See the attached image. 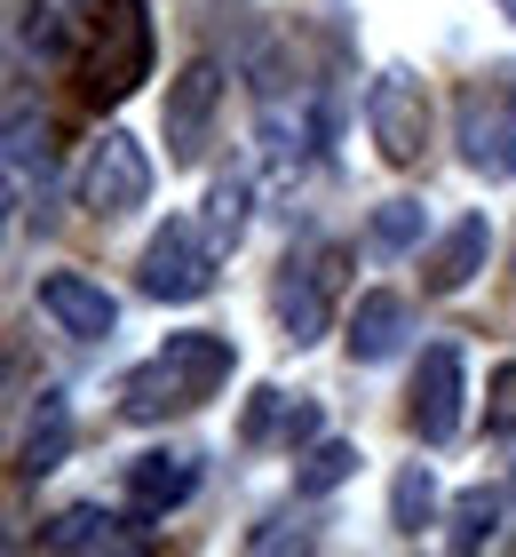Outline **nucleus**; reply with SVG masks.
I'll list each match as a JSON object with an SVG mask.
<instances>
[{"mask_svg": "<svg viewBox=\"0 0 516 557\" xmlns=\"http://www.w3.org/2000/svg\"><path fill=\"white\" fill-rule=\"evenodd\" d=\"M429 518H437V478H429V462H405L398 486H390V525L398 534H421Z\"/></svg>", "mask_w": 516, "mask_h": 557, "instance_id": "f3484780", "label": "nucleus"}, {"mask_svg": "<svg viewBox=\"0 0 516 557\" xmlns=\"http://www.w3.org/2000/svg\"><path fill=\"white\" fill-rule=\"evenodd\" d=\"M287 407H294L287 391H254V398H247V422H239V438H247V446H263L270 430H287Z\"/></svg>", "mask_w": 516, "mask_h": 557, "instance_id": "412c9836", "label": "nucleus"}, {"mask_svg": "<svg viewBox=\"0 0 516 557\" xmlns=\"http://www.w3.org/2000/svg\"><path fill=\"white\" fill-rule=\"evenodd\" d=\"M215 104H223V64L215 57H191L167 81V151H175V160H199L206 128H215Z\"/></svg>", "mask_w": 516, "mask_h": 557, "instance_id": "1a4fd4ad", "label": "nucleus"}, {"mask_svg": "<svg viewBox=\"0 0 516 557\" xmlns=\"http://www.w3.org/2000/svg\"><path fill=\"white\" fill-rule=\"evenodd\" d=\"M350 470H357V446H350V438H318V446L302 454L294 486H302V494H333V486H342Z\"/></svg>", "mask_w": 516, "mask_h": 557, "instance_id": "aec40b11", "label": "nucleus"}, {"mask_svg": "<svg viewBox=\"0 0 516 557\" xmlns=\"http://www.w3.org/2000/svg\"><path fill=\"white\" fill-rule=\"evenodd\" d=\"M342 271H350V247L333 239H310L287 256V271H278V326H287V343H318L333 326V302H342Z\"/></svg>", "mask_w": 516, "mask_h": 557, "instance_id": "7ed1b4c3", "label": "nucleus"}, {"mask_svg": "<svg viewBox=\"0 0 516 557\" xmlns=\"http://www.w3.org/2000/svg\"><path fill=\"white\" fill-rule=\"evenodd\" d=\"M484 430H516V359L493 367V391H484Z\"/></svg>", "mask_w": 516, "mask_h": 557, "instance_id": "5701e85b", "label": "nucleus"}, {"mask_svg": "<svg viewBox=\"0 0 516 557\" xmlns=\"http://www.w3.org/2000/svg\"><path fill=\"white\" fill-rule=\"evenodd\" d=\"M366 247H374V256H405V247H421V208H413V199H381L374 223H366Z\"/></svg>", "mask_w": 516, "mask_h": 557, "instance_id": "6ab92c4d", "label": "nucleus"}, {"mask_svg": "<svg viewBox=\"0 0 516 557\" xmlns=\"http://www.w3.org/2000/svg\"><path fill=\"white\" fill-rule=\"evenodd\" d=\"M40 311L64 326V335H80V343H103L112 335V319H119V302L96 287L88 271H48L40 278Z\"/></svg>", "mask_w": 516, "mask_h": 557, "instance_id": "9d476101", "label": "nucleus"}, {"mask_svg": "<svg viewBox=\"0 0 516 557\" xmlns=\"http://www.w3.org/2000/svg\"><path fill=\"white\" fill-rule=\"evenodd\" d=\"M206 208H215V239H239V223H247V184H230V175H223Z\"/></svg>", "mask_w": 516, "mask_h": 557, "instance_id": "b1692460", "label": "nucleus"}, {"mask_svg": "<svg viewBox=\"0 0 516 557\" xmlns=\"http://www.w3.org/2000/svg\"><path fill=\"white\" fill-rule=\"evenodd\" d=\"M508 494H516V478H508Z\"/></svg>", "mask_w": 516, "mask_h": 557, "instance_id": "a878e982", "label": "nucleus"}, {"mask_svg": "<svg viewBox=\"0 0 516 557\" xmlns=\"http://www.w3.org/2000/svg\"><path fill=\"white\" fill-rule=\"evenodd\" d=\"M136 278H143V295H160V302H199L206 287H215V247L199 239L191 215H167L160 232H151Z\"/></svg>", "mask_w": 516, "mask_h": 557, "instance_id": "39448f33", "label": "nucleus"}, {"mask_svg": "<svg viewBox=\"0 0 516 557\" xmlns=\"http://www.w3.org/2000/svg\"><path fill=\"white\" fill-rule=\"evenodd\" d=\"M366 128H374L390 168H413L429 151V88L413 81V72H381L366 88Z\"/></svg>", "mask_w": 516, "mask_h": 557, "instance_id": "423d86ee", "label": "nucleus"}, {"mask_svg": "<svg viewBox=\"0 0 516 557\" xmlns=\"http://www.w3.org/2000/svg\"><path fill=\"white\" fill-rule=\"evenodd\" d=\"M461 407H469V359H461V343H429L421 374H413V407H405L413 430H421V446H453Z\"/></svg>", "mask_w": 516, "mask_h": 557, "instance_id": "0eeeda50", "label": "nucleus"}, {"mask_svg": "<svg viewBox=\"0 0 516 557\" xmlns=\"http://www.w3.org/2000/svg\"><path fill=\"white\" fill-rule=\"evenodd\" d=\"M350 359L357 367H381L390 350L405 343V295H357V311H350Z\"/></svg>", "mask_w": 516, "mask_h": 557, "instance_id": "4468645a", "label": "nucleus"}, {"mask_svg": "<svg viewBox=\"0 0 516 557\" xmlns=\"http://www.w3.org/2000/svg\"><path fill=\"white\" fill-rule=\"evenodd\" d=\"M16 40L33 48L40 64H64L72 57V24H64L56 0H24V9H16Z\"/></svg>", "mask_w": 516, "mask_h": 557, "instance_id": "dca6fc26", "label": "nucleus"}, {"mask_svg": "<svg viewBox=\"0 0 516 557\" xmlns=\"http://www.w3.org/2000/svg\"><path fill=\"white\" fill-rule=\"evenodd\" d=\"M191 486H199V454H136L127 462V510H143V518L184 510Z\"/></svg>", "mask_w": 516, "mask_h": 557, "instance_id": "9b49d317", "label": "nucleus"}, {"mask_svg": "<svg viewBox=\"0 0 516 557\" xmlns=\"http://www.w3.org/2000/svg\"><path fill=\"white\" fill-rule=\"evenodd\" d=\"M287 446H318V407H310V398L287 407Z\"/></svg>", "mask_w": 516, "mask_h": 557, "instance_id": "393cba45", "label": "nucleus"}, {"mask_svg": "<svg viewBox=\"0 0 516 557\" xmlns=\"http://www.w3.org/2000/svg\"><path fill=\"white\" fill-rule=\"evenodd\" d=\"M143 199H151V160H143V144L119 136V128H103L96 151H88V168H80V208H88V215H127V208H143Z\"/></svg>", "mask_w": 516, "mask_h": 557, "instance_id": "6e6552de", "label": "nucleus"}, {"mask_svg": "<svg viewBox=\"0 0 516 557\" xmlns=\"http://www.w3.org/2000/svg\"><path fill=\"white\" fill-rule=\"evenodd\" d=\"M96 40H88V64H80V96L103 104H127L143 81H151V0H96Z\"/></svg>", "mask_w": 516, "mask_h": 557, "instance_id": "f03ea898", "label": "nucleus"}, {"mask_svg": "<svg viewBox=\"0 0 516 557\" xmlns=\"http://www.w3.org/2000/svg\"><path fill=\"white\" fill-rule=\"evenodd\" d=\"M136 518H112V510H96V502H80V510H64V518L40 525V549H136L143 542Z\"/></svg>", "mask_w": 516, "mask_h": 557, "instance_id": "ddd939ff", "label": "nucleus"}, {"mask_svg": "<svg viewBox=\"0 0 516 557\" xmlns=\"http://www.w3.org/2000/svg\"><path fill=\"white\" fill-rule=\"evenodd\" d=\"M310 542H318V534H310V525L302 518H263V525H254V534H247V549H310Z\"/></svg>", "mask_w": 516, "mask_h": 557, "instance_id": "4be33fe9", "label": "nucleus"}, {"mask_svg": "<svg viewBox=\"0 0 516 557\" xmlns=\"http://www.w3.org/2000/svg\"><path fill=\"white\" fill-rule=\"evenodd\" d=\"M64 446H72V407L64 398H40L33 430H24V454H16V478H48L64 462Z\"/></svg>", "mask_w": 516, "mask_h": 557, "instance_id": "2eb2a0df", "label": "nucleus"}, {"mask_svg": "<svg viewBox=\"0 0 516 557\" xmlns=\"http://www.w3.org/2000/svg\"><path fill=\"white\" fill-rule=\"evenodd\" d=\"M453 120H461V160L484 168V175H516V64L477 72L461 88Z\"/></svg>", "mask_w": 516, "mask_h": 557, "instance_id": "20e7f679", "label": "nucleus"}, {"mask_svg": "<svg viewBox=\"0 0 516 557\" xmlns=\"http://www.w3.org/2000/svg\"><path fill=\"white\" fill-rule=\"evenodd\" d=\"M484 256H493V232H484V215H461L453 232L421 256V295H461V287L484 271Z\"/></svg>", "mask_w": 516, "mask_h": 557, "instance_id": "f8f14e48", "label": "nucleus"}, {"mask_svg": "<svg viewBox=\"0 0 516 557\" xmlns=\"http://www.w3.org/2000/svg\"><path fill=\"white\" fill-rule=\"evenodd\" d=\"M230 367H239V350H230L223 335H206V326L167 335V343L119 383V414H127V422H167V414L199 407V398H215V391L230 383Z\"/></svg>", "mask_w": 516, "mask_h": 557, "instance_id": "f257e3e1", "label": "nucleus"}, {"mask_svg": "<svg viewBox=\"0 0 516 557\" xmlns=\"http://www.w3.org/2000/svg\"><path fill=\"white\" fill-rule=\"evenodd\" d=\"M493 534H501V494H493V486L461 494V502H453V525H445V542H453V549H484Z\"/></svg>", "mask_w": 516, "mask_h": 557, "instance_id": "a211bd4d", "label": "nucleus"}]
</instances>
